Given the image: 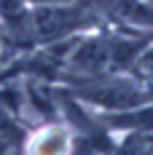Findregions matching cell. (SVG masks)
Wrapping results in <instances>:
<instances>
[{"instance_id":"obj_10","label":"cell","mask_w":153,"mask_h":155,"mask_svg":"<svg viewBox=\"0 0 153 155\" xmlns=\"http://www.w3.org/2000/svg\"><path fill=\"white\" fill-rule=\"evenodd\" d=\"M0 155H5V153H0Z\"/></svg>"},{"instance_id":"obj_5","label":"cell","mask_w":153,"mask_h":155,"mask_svg":"<svg viewBox=\"0 0 153 155\" xmlns=\"http://www.w3.org/2000/svg\"><path fill=\"white\" fill-rule=\"evenodd\" d=\"M67 150V139L62 131H46L43 137H38V142L32 144V155H64Z\"/></svg>"},{"instance_id":"obj_9","label":"cell","mask_w":153,"mask_h":155,"mask_svg":"<svg viewBox=\"0 0 153 155\" xmlns=\"http://www.w3.org/2000/svg\"><path fill=\"white\" fill-rule=\"evenodd\" d=\"M148 144H151V147H153V139H148Z\"/></svg>"},{"instance_id":"obj_1","label":"cell","mask_w":153,"mask_h":155,"mask_svg":"<svg viewBox=\"0 0 153 155\" xmlns=\"http://www.w3.org/2000/svg\"><path fill=\"white\" fill-rule=\"evenodd\" d=\"M142 40H123V38H92L83 40L73 51V64L89 72H105L132 64L140 54Z\"/></svg>"},{"instance_id":"obj_4","label":"cell","mask_w":153,"mask_h":155,"mask_svg":"<svg viewBox=\"0 0 153 155\" xmlns=\"http://www.w3.org/2000/svg\"><path fill=\"white\" fill-rule=\"evenodd\" d=\"M107 123L116 128H137V131H153V104L140 110H126L113 118H107Z\"/></svg>"},{"instance_id":"obj_3","label":"cell","mask_w":153,"mask_h":155,"mask_svg":"<svg viewBox=\"0 0 153 155\" xmlns=\"http://www.w3.org/2000/svg\"><path fill=\"white\" fill-rule=\"evenodd\" d=\"M81 96L102 107H132L142 99L140 88H134L129 80H99L89 88H83Z\"/></svg>"},{"instance_id":"obj_2","label":"cell","mask_w":153,"mask_h":155,"mask_svg":"<svg viewBox=\"0 0 153 155\" xmlns=\"http://www.w3.org/2000/svg\"><path fill=\"white\" fill-rule=\"evenodd\" d=\"M89 16L92 14L86 11V5H78V8L38 5V11L30 14V30H32V38H38V40H62L64 35L89 24L92 21Z\"/></svg>"},{"instance_id":"obj_8","label":"cell","mask_w":153,"mask_h":155,"mask_svg":"<svg viewBox=\"0 0 153 155\" xmlns=\"http://www.w3.org/2000/svg\"><path fill=\"white\" fill-rule=\"evenodd\" d=\"M30 3H38V5H64L70 0H30Z\"/></svg>"},{"instance_id":"obj_6","label":"cell","mask_w":153,"mask_h":155,"mask_svg":"<svg viewBox=\"0 0 153 155\" xmlns=\"http://www.w3.org/2000/svg\"><path fill=\"white\" fill-rule=\"evenodd\" d=\"M118 155H153V147L148 142H140V139H129L121 144Z\"/></svg>"},{"instance_id":"obj_7","label":"cell","mask_w":153,"mask_h":155,"mask_svg":"<svg viewBox=\"0 0 153 155\" xmlns=\"http://www.w3.org/2000/svg\"><path fill=\"white\" fill-rule=\"evenodd\" d=\"M140 72L145 78H153V51H148V54L140 59Z\"/></svg>"}]
</instances>
